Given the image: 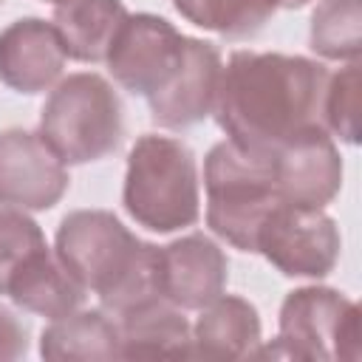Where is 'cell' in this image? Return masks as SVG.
Instances as JSON below:
<instances>
[{
	"instance_id": "7402d4cb",
	"label": "cell",
	"mask_w": 362,
	"mask_h": 362,
	"mask_svg": "<svg viewBox=\"0 0 362 362\" xmlns=\"http://www.w3.org/2000/svg\"><path fill=\"white\" fill-rule=\"evenodd\" d=\"M322 124L331 136H339L348 144L359 141V59L345 62L337 74H328Z\"/></svg>"
},
{
	"instance_id": "52a82bcc",
	"label": "cell",
	"mask_w": 362,
	"mask_h": 362,
	"mask_svg": "<svg viewBox=\"0 0 362 362\" xmlns=\"http://www.w3.org/2000/svg\"><path fill=\"white\" fill-rule=\"evenodd\" d=\"M342 252L337 221L320 206H300L280 201L257 238V255H263L286 277L320 280L334 272Z\"/></svg>"
},
{
	"instance_id": "7c38bea8",
	"label": "cell",
	"mask_w": 362,
	"mask_h": 362,
	"mask_svg": "<svg viewBox=\"0 0 362 362\" xmlns=\"http://www.w3.org/2000/svg\"><path fill=\"white\" fill-rule=\"evenodd\" d=\"M229 260L223 249L201 235H184L161 246V297L181 311H201L223 294Z\"/></svg>"
},
{
	"instance_id": "d4e9b609",
	"label": "cell",
	"mask_w": 362,
	"mask_h": 362,
	"mask_svg": "<svg viewBox=\"0 0 362 362\" xmlns=\"http://www.w3.org/2000/svg\"><path fill=\"white\" fill-rule=\"evenodd\" d=\"M48 3H59V0H48Z\"/></svg>"
},
{
	"instance_id": "44dd1931",
	"label": "cell",
	"mask_w": 362,
	"mask_h": 362,
	"mask_svg": "<svg viewBox=\"0 0 362 362\" xmlns=\"http://www.w3.org/2000/svg\"><path fill=\"white\" fill-rule=\"evenodd\" d=\"M42 249L48 243L40 223L23 209L0 206V294L8 291L14 274Z\"/></svg>"
},
{
	"instance_id": "7a4b0ae2",
	"label": "cell",
	"mask_w": 362,
	"mask_h": 362,
	"mask_svg": "<svg viewBox=\"0 0 362 362\" xmlns=\"http://www.w3.org/2000/svg\"><path fill=\"white\" fill-rule=\"evenodd\" d=\"M54 255L113 317L164 300L161 246L139 240L107 209L68 212L59 221Z\"/></svg>"
},
{
	"instance_id": "277c9868",
	"label": "cell",
	"mask_w": 362,
	"mask_h": 362,
	"mask_svg": "<svg viewBox=\"0 0 362 362\" xmlns=\"http://www.w3.org/2000/svg\"><path fill=\"white\" fill-rule=\"evenodd\" d=\"M206 226L240 252H257L260 229L280 204L272 158L218 141L204 158Z\"/></svg>"
},
{
	"instance_id": "603a6c76",
	"label": "cell",
	"mask_w": 362,
	"mask_h": 362,
	"mask_svg": "<svg viewBox=\"0 0 362 362\" xmlns=\"http://www.w3.org/2000/svg\"><path fill=\"white\" fill-rule=\"evenodd\" d=\"M25 351H28V328L11 308L0 305V362L20 359L25 356Z\"/></svg>"
},
{
	"instance_id": "484cf974",
	"label": "cell",
	"mask_w": 362,
	"mask_h": 362,
	"mask_svg": "<svg viewBox=\"0 0 362 362\" xmlns=\"http://www.w3.org/2000/svg\"><path fill=\"white\" fill-rule=\"evenodd\" d=\"M0 6H3V0H0Z\"/></svg>"
},
{
	"instance_id": "ac0fdd59",
	"label": "cell",
	"mask_w": 362,
	"mask_h": 362,
	"mask_svg": "<svg viewBox=\"0 0 362 362\" xmlns=\"http://www.w3.org/2000/svg\"><path fill=\"white\" fill-rule=\"evenodd\" d=\"M85 288L82 283L62 266V260L51 252L42 249L37 252L11 280L6 297L23 311L57 320L62 314L76 311L85 303Z\"/></svg>"
},
{
	"instance_id": "6da1fadb",
	"label": "cell",
	"mask_w": 362,
	"mask_h": 362,
	"mask_svg": "<svg viewBox=\"0 0 362 362\" xmlns=\"http://www.w3.org/2000/svg\"><path fill=\"white\" fill-rule=\"evenodd\" d=\"M328 68L300 54L235 51L221 71L212 116L226 139L269 156L294 136L325 127L322 96Z\"/></svg>"
},
{
	"instance_id": "30bf717a",
	"label": "cell",
	"mask_w": 362,
	"mask_h": 362,
	"mask_svg": "<svg viewBox=\"0 0 362 362\" xmlns=\"http://www.w3.org/2000/svg\"><path fill=\"white\" fill-rule=\"evenodd\" d=\"M274 189L280 201L325 206L342 187V156L325 127L305 130L272 153Z\"/></svg>"
},
{
	"instance_id": "ba28073f",
	"label": "cell",
	"mask_w": 362,
	"mask_h": 362,
	"mask_svg": "<svg viewBox=\"0 0 362 362\" xmlns=\"http://www.w3.org/2000/svg\"><path fill=\"white\" fill-rule=\"evenodd\" d=\"M187 37L158 14H127L105 57L110 76L130 93L150 99L158 93L184 59Z\"/></svg>"
},
{
	"instance_id": "d6986e66",
	"label": "cell",
	"mask_w": 362,
	"mask_h": 362,
	"mask_svg": "<svg viewBox=\"0 0 362 362\" xmlns=\"http://www.w3.org/2000/svg\"><path fill=\"white\" fill-rule=\"evenodd\" d=\"M173 6L187 23L204 31L226 40H249L274 17L280 0H173Z\"/></svg>"
},
{
	"instance_id": "5bb4252c",
	"label": "cell",
	"mask_w": 362,
	"mask_h": 362,
	"mask_svg": "<svg viewBox=\"0 0 362 362\" xmlns=\"http://www.w3.org/2000/svg\"><path fill=\"white\" fill-rule=\"evenodd\" d=\"M260 345L257 308L235 294H221L201 308L192 325V356L198 359H246Z\"/></svg>"
},
{
	"instance_id": "9a60e30c",
	"label": "cell",
	"mask_w": 362,
	"mask_h": 362,
	"mask_svg": "<svg viewBox=\"0 0 362 362\" xmlns=\"http://www.w3.org/2000/svg\"><path fill=\"white\" fill-rule=\"evenodd\" d=\"M122 359H178L192 356V325L167 300L139 305L119 320Z\"/></svg>"
},
{
	"instance_id": "ffe728a7",
	"label": "cell",
	"mask_w": 362,
	"mask_h": 362,
	"mask_svg": "<svg viewBox=\"0 0 362 362\" xmlns=\"http://www.w3.org/2000/svg\"><path fill=\"white\" fill-rule=\"evenodd\" d=\"M308 45L322 59L356 62L362 54V0H320L311 14Z\"/></svg>"
},
{
	"instance_id": "2e32d148",
	"label": "cell",
	"mask_w": 362,
	"mask_h": 362,
	"mask_svg": "<svg viewBox=\"0 0 362 362\" xmlns=\"http://www.w3.org/2000/svg\"><path fill=\"white\" fill-rule=\"evenodd\" d=\"M40 356L51 362L122 359L119 322L105 308H76L51 320L40 337Z\"/></svg>"
},
{
	"instance_id": "8fae6325",
	"label": "cell",
	"mask_w": 362,
	"mask_h": 362,
	"mask_svg": "<svg viewBox=\"0 0 362 362\" xmlns=\"http://www.w3.org/2000/svg\"><path fill=\"white\" fill-rule=\"evenodd\" d=\"M221 71V51L212 42L187 37L178 71L158 93L147 99L153 122L164 130H184L212 116Z\"/></svg>"
},
{
	"instance_id": "3957f363",
	"label": "cell",
	"mask_w": 362,
	"mask_h": 362,
	"mask_svg": "<svg viewBox=\"0 0 362 362\" xmlns=\"http://www.w3.org/2000/svg\"><path fill=\"white\" fill-rule=\"evenodd\" d=\"M122 204L139 226L158 235L198 223L201 187L192 150L173 136H139L127 153Z\"/></svg>"
},
{
	"instance_id": "5b68a950",
	"label": "cell",
	"mask_w": 362,
	"mask_h": 362,
	"mask_svg": "<svg viewBox=\"0 0 362 362\" xmlns=\"http://www.w3.org/2000/svg\"><path fill=\"white\" fill-rule=\"evenodd\" d=\"M122 133V99L113 85L93 71L59 79L40 110V136L65 164H88L110 156Z\"/></svg>"
},
{
	"instance_id": "9c48e42d",
	"label": "cell",
	"mask_w": 362,
	"mask_h": 362,
	"mask_svg": "<svg viewBox=\"0 0 362 362\" xmlns=\"http://www.w3.org/2000/svg\"><path fill=\"white\" fill-rule=\"evenodd\" d=\"M68 164L40 130L8 127L0 133V206L42 212L68 192Z\"/></svg>"
},
{
	"instance_id": "cb8c5ba5",
	"label": "cell",
	"mask_w": 362,
	"mask_h": 362,
	"mask_svg": "<svg viewBox=\"0 0 362 362\" xmlns=\"http://www.w3.org/2000/svg\"><path fill=\"white\" fill-rule=\"evenodd\" d=\"M305 3H311V0H280L283 8H300V6H305Z\"/></svg>"
},
{
	"instance_id": "e0dca14e",
	"label": "cell",
	"mask_w": 362,
	"mask_h": 362,
	"mask_svg": "<svg viewBox=\"0 0 362 362\" xmlns=\"http://www.w3.org/2000/svg\"><path fill=\"white\" fill-rule=\"evenodd\" d=\"M127 8L122 0H59L51 25L76 62H105Z\"/></svg>"
},
{
	"instance_id": "4fadbf2b",
	"label": "cell",
	"mask_w": 362,
	"mask_h": 362,
	"mask_svg": "<svg viewBox=\"0 0 362 362\" xmlns=\"http://www.w3.org/2000/svg\"><path fill=\"white\" fill-rule=\"evenodd\" d=\"M65 48L51 23L20 17L0 31V82L17 93H45L65 71Z\"/></svg>"
},
{
	"instance_id": "8992f818",
	"label": "cell",
	"mask_w": 362,
	"mask_h": 362,
	"mask_svg": "<svg viewBox=\"0 0 362 362\" xmlns=\"http://www.w3.org/2000/svg\"><path fill=\"white\" fill-rule=\"evenodd\" d=\"M277 339L257 345L255 356L283 359H359V305L328 286H303L286 294L277 317Z\"/></svg>"
}]
</instances>
